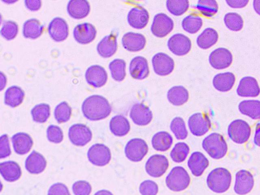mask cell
<instances>
[{"label": "cell", "mask_w": 260, "mask_h": 195, "mask_svg": "<svg viewBox=\"0 0 260 195\" xmlns=\"http://www.w3.org/2000/svg\"><path fill=\"white\" fill-rule=\"evenodd\" d=\"M112 110L108 100L99 95L86 98L82 105L83 115L90 121H99L108 117Z\"/></svg>", "instance_id": "cell-1"}, {"label": "cell", "mask_w": 260, "mask_h": 195, "mask_svg": "<svg viewBox=\"0 0 260 195\" xmlns=\"http://www.w3.org/2000/svg\"><path fill=\"white\" fill-rule=\"evenodd\" d=\"M207 184L213 192L223 193L229 188L232 175L230 172L224 168H216L211 171L207 178Z\"/></svg>", "instance_id": "cell-2"}, {"label": "cell", "mask_w": 260, "mask_h": 195, "mask_svg": "<svg viewBox=\"0 0 260 195\" xmlns=\"http://www.w3.org/2000/svg\"><path fill=\"white\" fill-rule=\"evenodd\" d=\"M202 147L210 157L216 160L223 158L228 151L224 138L217 133H212L206 137L203 140Z\"/></svg>", "instance_id": "cell-3"}, {"label": "cell", "mask_w": 260, "mask_h": 195, "mask_svg": "<svg viewBox=\"0 0 260 195\" xmlns=\"http://www.w3.org/2000/svg\"><path fill=\"white\" fill-rule=\"evenodd\" d=\"M190 176L186 170L181 166L172 168L166 178L167 186L173 191L185 189L189 185Z\"/></svg>", "instance_id": "cell-4"}, {"label": "cell", "mask_w": 260, "mask_h": 195, "mask_svg": "<svg viewBox=\"0 0 260 195\" xmlns=\"http://www.w3.org/2000/svg\"><path fill=\"white\" fill-rule=\"evenodd\" d=\"M228 134L233 142L238 144H243L247 141L250 137L251 128L245 121L236 120L229 125Z\"/></svg>", "instance_id": "cell-5"}, {"label": "cell", "mask_w": 260, "mask_h": 195, "mask_svg": "<svg viewBox=\"0 0 260 195\" xmlns=\"http://www.w3.org/2000/svg\"><path fill=\"white\" fill-rule=\"evenodd\" d=\"M148 147L142 139L136 138L131 139L126 143L124 152L127 158L134 162L143 160L148 152Z\"/></svg>", "instance_id": "cell-6"}, {"label": "cell", "mask_w": 260, "mask_h": 195, "mask_svg": "<svg viewBox=\"0 0 260 195\" xmlns=\"http://www.w3.org/2000/svg\"><path fill=\"white\" fill-rule=\"evenodd\" d=\"M89 161L96 166H104L107 165L111 159L110 149L105 145L96 143L92 145L87 153Z\"/></svg>", "instance_id": "cell-7"}, {"label": "cell", "mask_w": 260, "mask_h": 195, "mask_svg": "<svg viewBox=\"0 0 260 195\" xmlns=\"http://www.w3.org/2000/svg\"><path fill=\"white\" fill-rule=\"evenodd\" d=\"M188 125L191 133L194 136L205 134L211 128V121L205 113L197 112L189 116Z\"/></svg>", "instance_id": "cell-8"}, {"label": "cell", "mask_w": 260, "mask_h": 195, "mask_svg": "<svg viewBox=\"0 0 260 195\" xmlns=\"http://www.w3.org/2000/svg\"><path fill=\"white\" fill-rule=\"evenodd\" d=\"M68 136L72 144L78 146H83L91 141L92 132L85 125L76 124L70 127Z\"/></svg>", "instance_id": "cell-9"}, {"label": "cell", "mask_w": 260, "mask_h": 195, "mask_svg": "<svg viewBox=\"0 0 260 195\" xmlns=\"http://www.w3.org/2000/svg\"><path fill=\"white\" fill-rule=\"evenodd\" d=\"M169 161L164 155L155 154L151 155L145 164V170L151 177L158 178L165 173L169 167Z\"/></svg>", "instance_id": "cell-10"}, {"label": "cell", "mask_w": 260, "mask_h": 195, "mask_svg": "<svg viewBox=\"0 0 260 195\" xmlns=\"http://www.w3.org/2000/svg\"><path fill=\"white\" fill-rule=\"evenodd\" d=\"M173 28V20L166 14L160 13L154 16L151 31L153 35L161 38L170 33Z\"/></svg>", "instance_id": "cell-11"}, {"label": "cell", "mask_w": 260, "mask_h": 195, "mask_svg": "<svg viewBox=\"0 0 260 195\" xmlns=\"http://www.w3.org/2000/svg\"><path fill=\"white\" fill-rule=\"evenodd\" d=\"M167 45L169 49L177 56L187 54L191 47L190 40L182 33H176L171 36L168 40Z\"/></svg>", "instance_id": "cell-12"}, {"label": "cell", "mask_w": 260, "mask_h": 195, "mask_svg": "<svg viewBox=\"0 0 260 195\" xmlns=\"http://www.w3.org/2000/svg\"><path fill=\"white\" fill-rule=\"evenodd\" d=\"M152 64L155 73L161 76L170 74L173 71L175 66L173 59L162 52L156 53L153 56Z\"/></svg>", "instance_id": "cell-13"}, {"label": "cell", "mask_w": 260, "mask_h": 195, "mask_svg": "<svg viewBox=\"0 0 260 195\" xmlns=\"http://www.w3.org/2000/svg\"><path fill=\"white\" fill-rule=\"evenodd\" d=\"M209 61L214 68L223 69L231 65L233 61V55L228 49L218 48L211 53Z\"/></svg>", "instance_id": "cell-14"}, {"label": "cell", "mask_w": 260, "mask_h": 195, "mask_svg": "<svg viewBox=\"0 0 260 195\" xmlns=\"http://www.w3.org/2000/svg\"><path fill=\"white\" fill-rule=\"evenodd\" d=\"M129 116L133 122L138 126H146L152 120L153 114L150 108L142 103H137L133 105Z\"/></svg>", "instance_id": "cell-15"}, {"label": "cell", "mask_w": 260, "mask_h": 195, "mask_svg": "<svg viewBox=\"0 0 260 195\" xmlns=\"http://www.w3.org/2000/svg\"><path fill=\"white\" fill-rule=\"evenodd\" d=\"M253 186L254 179L251 172L243 169L236 173L234 189L237 194H246L252 190Z\"/></svg>", "instance_id": "cell-16"}, {"label": "cell", "mask_w": 260, "mask_h": 195, "mask_svg": "<svg viewBox=\"0 0 260 195\" xmlns=\"http://www.w3.org/2000/svg\"><path fill=\"white\" fill-rule=\"evenodd\" d=\"M87 83L95 88H100L106 83L108 75L105 68L99 65L89 67L85 72Z\"/></svg>", "instance_id": "cell-17"}, {"label": "cell", "mask_w": 260, "mask_h": 195, "mask_svg": "<svg viewBox=\"0 0 260 195\" xmlns=\"http://www.w3.org/2000/svg\"><path fill=\"white\" fill-rule=\"evenodd\" d=\"M149 15L148 11L143 7L138 6L131 9L127 14V22L132 27L141 29L148 23Z\"/></svg>", "instance_id": "cell-18"}, {"label": "cell", "mask_w": 260, "mask_h": 195, "mask_svg": "<svg viewBox=\"0 0 260 195\" xmlns=\"http://www.w3.org/2000/svg\"><path fill=\"white\" fill-rule=\"evenodd\" d=\"M48 30L50 37L55 42H62L69 35L68 24L63 19L60 17H55L51 21Z\"/></svg>", "instance_id": "cell-19"}, {"label": "cell", "mask_w": 260, "mask_h": 195, "mask_svg": "<svg viewBox=\"0 0 260 195\" xmlns=\"http://www.w3.org/2000/svg\"><path fill=\"white\" fill-rule=\"evenodd\" d=\"M96 34L95 27L87 22L77 25L74 29L75 40L81 44H87L95 38Z\"/></svg>", "instance_id": "cell-20"}, {"label": "cell", "mask_w": 260, "mask_h": 195, "mask_svg": "<svg viewBox=\"0 0 260 195\" xmlns=\"http://www.w3.org/2000/svg\"><path fill=\"white\" fill-rule=\"evenodd\" d=\"M121 43L125 50L137 52L144 48L146 40L145 37L141 33L128 32L123 35Z\"/></svg>", "instance_id": "cell-21"}, {"label": "cell", "mask_w": 260, "mask_h": 195, "mask_svg": "<svg viewBox=\"0 0 260 195\" xmlns=\"http://www.w3.org/2000/svg\"><path fill=\"white\" fill-rule=\"evenodd\" d=\"M129 71L131 76L137 80H143L149 74V69L147 59L144 57L138 56L131 60Z\"/></svg>", "instance_id": "cell-22"}, {"label": "cell", "mask_w": 260, "mask_h": 195, "mask_svg": "<svg viewBox=\"0 0 260 195\" xmlns=\"http://www.w3.org/2000/svg\"><path fill=\"white\" fill-rule=\"evenodd\" d=\"M237 94L241 97H256L259 88L256 80L252 76H245L240 81L237 89Z\"/></svg>", "instance_id": "cell-23"}, {"label": "cell", "mask_w": 260, "mask_h": 195, "mask_svg": "<svg viewBox=\"0 0 260 195\" xmlns=\"http://www.w3.org/2000/svg\"><path fill=\"white\" fill-rule=\"evenodd\" d=\"M187 165L192 175L199 177L203 174L208 167L209 161L203 153L195 151L190 156Z\"/></svg>", "instance_id": "cell-24"}, {"label": "cell", "mask_w": 260, "mask_h": 195, "mask_svg": "<svg viewBox=\"0 0 260 195\" xmlns=\"http://www.w3.org/2000/svg\"><path fill=\"white\" fill-rule=\"evenodd\" d=\"M47 162L44 156L34 150L27 157L25 162L26 170L32 174H38L44 171L46 167Z\"/></svg>", "instance_id": "cell-25"}, {"label": "cell", "mask_w": 260, "mask_h": 195, "mask_svg": "<svg viewBox=\"0 0 260 195\" xmlns=\"http://www.w3.org/2000/svg\"><path fill=\"white\" fill-rule=\"evenodd\" d=\"M117 49V36L114 33L105 36L96 47L99 54L104 58L110 57L115 53Z\"/></svg>", "instance_id": "cell-26"}, {"label": "cell", "mask_w": 260, "mask_h": 195, "mask_svg": "<svg viewBox=\"0 0 260 195\" xmlns=\"http://www.w3.org/2000/svg\"><path fill=\"white\" fill-rule=\"evenodd\" d=\"M11 139L14 150L18 154L23 155L27 153L33 145L31 137L25 133H17Z\"/></svg>", "instance_id": "cell-27"}, {"label": "cell", "mask_w": 260, "mask_h": 195, "mask_svg": "<svg viewBox=\"0 0 260 195\" xmlns=\"http://www.w3.org/2000/svg\"><path fill=\"white\" fill-rule=\"evenodd\" d=\"M90 10V6L87 1H70L67 5L68 14L74 19H80L86 17Z\"/></svg>", "instance_id": "cell-28"}, {"label": "cell", "mask_w": 260, "mask_h": 195, "mask_svg": "<svg viewBox=\"0 0 260 195\" xmlns=\"http://www.w3.org/2000/svg\"><path fill=\"white\" fill-rule=\"evenodd\" d=\"M0 174L8 182H14L21 176V170L15 162L9 161L0 163Z\"/></svg>", "instance_id": "cell-29"}, {"label": "cell", "mask_w": 260, "mask_h": 195, "mask_svg": "<svg viewBox=\"0 0 260 195\" xmlns=\"http://www.w3.org/2000/svg\"><path fill=\"white\" fill-rule=\"evenodd\" d=\"M109 128L110 131L114 135L122 137L129 132L131 126L129 121L125 116L117 115L111 119Z\"/></svg>", "instance_id": "cell-30"}, {"label": "cell", "mask_w": 260, "mask_h": 195, "mask_svg": "<svg viewBox=\"0 0 260 195\" xmlns=\"http://www.w3.org/2000/svg\"><path fill=\"white\" fill-rule=\"evenodd\" d=\"M235 81V76L232 72L220 73L214 76L213 85L219 91L227 92L233 88Z\"/></svg>", "instance_id": "cell-31"}, {"label": "cell", "mask_w": 260, "mask_h": 195, "mask_svg": "<svg viewBox=\"0 0 260 195\" xmlns=\"http://www.w3.org/2000/svg\"><path fill=\"white\" fill-rule=\"evenodd\" d=\"M169 101L175 106H180L185 103L189 98L187 89L182 86H174L167 93Z\"/></svg>", "instance_id": "cell-32"}, {"label": "cell", "mask_w": 260, "mask_h": 195, "mask_svg": "<svg viewBox=\"0 0 260 195\" xmlns=\"http://www.w3.org/2000/svg\"><path fill=\"white\" fill-rule=\"evenodd\" d=\"M173 142L172 136L166 131H160L155 133L151 140L153 148L159 151H166L169 150Z\"/></svg>", "instance_id": "cell-33"}, {"label": "cell", "mask_w": 260, "mask_h": 195, "mask_svg": "<svg viewBox=\"0 0 260 195\" xmlns=\"http://www.w3.org/2000/svg\"><path fill=\"white\" fill-rule=\"evenodd\" d=\"M24 97V92L23 90L19 87L12 86L5 92L4 102L11 107H16L22 103Z\"/></svg>", "instance_id": "cell-34"}, {"label": "cell", "mask_w": 260, "mask_h": 195, "mask_svg": "<svg viewBox=\"0 0 260 195\" xmlns=\"http://www.w3.org/2000/svg\"><path fill=\"white\" fill-rule=\"evenodd\" d=\"M240 112L254 120L260 117V102L258 100H245L241 101L238 105Z\"/></svg>", "instance_id": "cell-35"}, {"label": "cell", "mask_w": 260, "mask_h": 195, "mask_svg": "<svg viewBox=\"0 0 260 195\" xmlns=\"http://www.w3.org/2000/svg\"><path fill=\"white\" fill-rule=\"evenodd\" d=\"M43 29V25L39 20L31 18L23 24L22 33L25 38L36 39L41 35Z\"/></svg>", "instance_id": "cell-36"}, {"label": "cell", "mask_w": 260, "mask_h": 195, "mask_svg": "<svg viewBox=\"0 0 260 195\" xmlns=\"http://www.w3.org/2000/svg\"><path fill=\"white\" fill-rule=\"evenodd\" d=\"M218 39L217 32L212 28H207L198 36L197 43L203 49H207L215 44Z\"/></svg>", "instance_id": "cell-37"}, {"label": "cell", "mask_w": 260, "mask_h": 195, "mask_svg": "<svg viewBox=\"0 0 260 195\" xmlns=\"http://www.w3.org/2000/svg\"><path fill=\"white\" fill-rule=\"evenodd\" d=\"M181 25L185 31L194 34L197 33L202 27L203 20L200 16L192 13L186 16L183 19Z\"/></svg>", "instance_id": "cell-38"}, {"label": "cell", "mask_w": 260, "mask_h": 195, "mask_svg": "<svg viewBox=\"0 0 260 195\" xmlns=\"http://www.w3.org/2000/svg\"><path fill=\"white\" fill-rule=\"evenodd\" d=\"M126 63L122 59H115L109 65L112 77L116 81L121 82L125 77Z\"/></svg>", "instance_id": "cell-39"}, {"label": "cell", "mask_w": 260, "mask_h": 195, "mask_svg": "<svg viewBox=\"0 0 260 195\" xmlns=\"http://www.w3.org/2000/svg\"><path fill=\"white\" fill-rule=\"evenodd\" d=\"M31 114L35 122L44 123L47 121L50 116V106L46 103L37 104L32 108Z\"/></svg>", "instance_id": "cell-40"}, {"label": "cell", "mask_w": 260, "mask_h": 195, "mask_svg": "<svg viewBox=\"0 0 260 195\" xmlns=\"http://www.w3.org/2000/svg\"><path fill=\"white\" fill-rule=\"evenodd\" d=\"M189 152L188 145L183 142L177 143L170 152L172 160L176 163H181L185 160Z\"/></svg>", "instance_id": "cell-41"}, {"label": "cell", "mask_w": 260, "mask_h": 195, "mask_svg": "<svg viewBox=\"0 0 260 195\" xmlns=\"http://www.w3.org/2000/svg\"><path fill=\"white\" fill-rule=\"evenodd\" d=\"M196 7L202 15L208 17L213 16L218 10V4L214 0L199 1Z\"/></svg>", "instance_id": "cell-42"}, {"label": "cell", "mask_w": 260, "mask_h": 195, "mask_svg": "<svg viewBox=\"0 0 260 195\" xmlns=\"http://www.w3.org/2000/svg\"><path fill=\"white\" fill-rule=\"evenodd\" d=\"M170 129L178 140H183L187 137L188 132L185 123L181 117H176L172 120L170 124Z\"/></svg>", "instance_id": "cell-43"}, {"label": "cell", "mask_w": 260, "mask_h": 195, "mask_svg": "<svg viewBox=\"0 0 260 195\" xmlns=\"http://www.w3.org/2000/svg\"><path fill=\"white\" fill-rule=\"evenodd\" d=\"M224 22L226 27L232 31L240 30L243 27V20L239 14L229 12L224 17Z\"/></svg>", "instance_id": "cell-44"}, {"label": "cell", "mask_w": 260, "mask_h": 195, "mask_svg": "<svg viewBox=\"0 0 260 195\" xmlns=\"http://www.w3.org/2000/svg\"><path fill=\"white\" fill-rule=\"evenodd\" d=\"M72 114V108L66 101L58 104L55 108L54 115L57 122L60 124L68 121Z\"/></svg>", "instance_id": "cell-45"}, {"label": "cell", "mask_w": 260, "mask_h": 195, "mask_svg": "<svg viewBox=\"0 0 260 195\" xmlns=\"http://www.w3.org/2000/svg\"><path fill=\"white\" fill-rule=\"evenodd\" d=\"M187 0L167 1L166 6L168 11L175 16H180L185 13L189 8Z\"/></svg>", "instance_id": "cell-46"}, {"label": "cell", "mask_w": 260, "mask_h": 195, "mask_svg": "<svg viewBox=\"0 0 260 195\" xmlns=\"http://www.w3.org/2000/svg\"><path fill=\"white\" fill-rule=\"evenodd\" d=\"M18 27L17 23L13 21H5L0 30L1 35L10 41L14 39L17 34Z\"/></svg>", "instance_id": "cell-47"}, {"label": "cell", "mask_w": 260, "mask_h": 195, "mask_svg": "<svg viewBox=\"0 0 260 195\" xmlns=\"http://www.w3.org/2000/svg\"><path fill=\"white\" fill-rule=\"evenodd\" d=\"M47 137L50 142L59 143L63 139V132L58 126L50 125L47 129Z\"/></svg>", "instance_id": "cell-48"}, {"label": "cell", "mask_w": 260, "mask_h": 195, "mask_svg": "<svg viewBox=\"0 0 260 195\" xmlns=\"http://www.w3.org/2000/svg\"><path fill=\"white\" fill-rule=\"evenodd\" d=\"M91 189L90 183L85 180L77 181L72 186V190L75 195H90Z\"/></svg>", "instance_id": "cell-49"}, {"label": "cell", "mask_w": 260, "mask_h": 195, "mask_svg": "<svg viewBox=\"0 0 260 195\" xmlns=\"http://www.w3.org/2000/svg\"><path fill=\"white\" fill-rule=\"evenodd\" d=\"M158 191L157 184L150 180L143 181L139 186V191L142 195H156Z\"/></svg>", "instance_id": "cell-50"}, {"label": "cell", "mask_w": 260, "mask_h": 195, "mask_svg": "<svg viewBox=\"0 0 260 195\" xmlns=\"http://www.w3.org/2000/svg\"><path fill=\"white\" fill-rule=\"evenodd\" d=\"M11 153L9 137L7 134L0 137V159L9 156Z\"/></svg>", "instance_id": "cell-51"}, {"label": "cell", "mask_w": 260, "mask_h": 195, "mask_svg": "<svg viewBox=\"0 0 260 195\" xmlns=\"http://www.w3.org/2000/svg\"><path fill=\"white\" fill-rule=\"evenodd\" d=\"M48 195H71L67 186L62 183H56L52 185L48 191Z\"/></svg>", "instance_id": "cell-52"}, {"label": "cell", "mask_w": 260, "mask_h": 195, "mask_svg": "<svg viewBox=\"0 0 260 195\" xmlns=\"http://www.w3.org/2000/svg\"><path fill=\"white\" fill-rule=\"evenodd\" d=\"M26 7L30 11H37L41 7L42 2L40 1H25Z\"/></svg>", "instance_id": "cell-53"}, {"label": "cell", "mask_w": 260, "mask_h": 195, "mask_svg": "<svg viewBox=\"0 0 260 195\" xmlns=\"http://www.w3.org/2000/svg\"><path fill=\"white\" fill-rule=\"evenodd\" d=\"M226 4L233 8H241L245 7L249 3V1H226Z\"/></svg>", "instance_id": "cell-54"}, {"label": "cell", "mask_w": 260, "mask_h": 195, "mask_svg": "<svg viewBox=\"0 0 260 195\" xmlns=\"http://www.w3.org/2000/svg\"><path fill=\"white\" fill-rule=\"evenodd\" d=\"M7 84V77L5 74L0 71V91H2Z\"/></svg>", "instance_id": "cell-55"}, {"label": "cell", "mask_w": 260, "mask_h": 195, "mask_svg": "<svg viewBox=\"0 0 260 195\" xmlns=\"http://www.w3.org/2000/svg\"><path fill=\"white\" fill-rule=\"evenodd\" d=\"M259 123L257 124L256 128L255 134L254 137V143L257 146H259Z\"/></svg>", "instance_id": "cell-56"}, {"label": "cell", "mask_w": 260, "mask_h": 195, "mask_svg": "<svg viewBox=\"0 0 260 195\" xmlns=\"http://www.w3.org/2000/svg\"><path fill=\"white\" fill-rule=\"evenodd\" d=\"M94 195H113V194L108 190L102 189L98 191Z\"/></svg>", "instance_id": "cell-57"}, {"label": "cell", "mask_w": 260, "mask_h": 195, "mask_svg": "<svg viewBox=\"0 0 260 195\" xmlns=\"http://www.w3.org/2000/svg\"><path fill=\"white\" fill-rule=\"evenodd\" d=\"M3 188V185L0 181V192L2 190Z\"/></svg>", "instance_id": "cell-58"}, {"label": "cell", "mask_w": 260, "mask_h": 195, "mask_svg": "<svg viewBox=\"0 0 260 195\" xmlns=\"http://www.w3.org/2000/svg\"><path fill=\"white\" fill-rule=\"evenodd\" d=\"M2 15L0 13V25H1V23H2Z\"/></svg>", "instance_id": "cell-59"}]
</instances>
